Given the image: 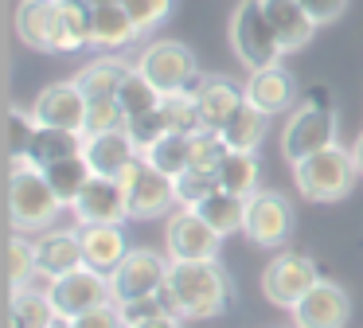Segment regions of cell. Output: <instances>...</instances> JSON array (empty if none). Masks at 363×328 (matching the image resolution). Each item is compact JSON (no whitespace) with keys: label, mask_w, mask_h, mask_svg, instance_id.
<instances>
[{"label":"cell","mask_w":363,"mask_h":328,"mask_svg":"<svg viewBox=\"0 0 363 328\" xmlns=\"http://www.w3.org/2000/svg\"><path fill=\"white\" fill-rule=\"evenodd\" d=\"M35 266L51 278H63L71 270H82L86 258H82V234L79 231H59V226H48V231L35 234Z\"/></svg>","instance_id":"obj_19"},{"label":"cell","mask_w":363,"mask_h":328,"mask_svg":"<svg viewBox=\"0 0 363 328\" xmlns=\"http://www.w3.org/2000/svg\"><path fill=\"white\" fill-rule=\"evenodd\" d=\"M227 153H230V145L223 141V133L199 129V133H191V160H188V168L219 172L223 160H227Z\"/></svg>","instance_id":"obj_35"},{"label":"cell","mask_w":363,"mask_h":328,"mask_svg":"<svg viewBox=\"0 0 363 328\" xmlns=\"http://www.w3.org/2000/svg\"><path fill=\"white\" fill-rule=\"evenodd\" d=\"M297 4L305 8V12L313 16L316 23H332V20H336V16L347 8V0H297Z\"/></svg>","instance_id":"obj_44"},{"label":"cell","mask_w":363,"mask_h":328,"mask_svg":"<svg viewBox=\"0 0 363 328\" xmlns=\"http://www.w3.org/2000/svg\"><path fill=\"white\" fill-rule=\"evenodd\" d=\"M141 328H184V324H180L176 312H168V317H157V320H149V324H141Z\"/></svg>","instance_id":"obj_45"},{"label":"cell","mask_w":363,"mask_h":328,"mask_svg":"<svg viewBox=\"0 0 363 328\" xmlns=\"http://www.w3.org/2000/svg\"><path fill=\"white\" fill-rule=\"evenodd\" d=\"M262 8H266V20L285 51H301L313 39V31L320 28L297 0H262Z\"/></svg>","instance_id":"obj_23"},{"label":"cell","mask_w":363,"mask_h":328,"mask_svg":"<svg viewBox=\"0 0 363 328\" xmlns=\"http://www.w3.org/2000/svg\"><path fill=\"white\" fill-rule=\"evenodd\" d=\"M355 176H359L355 156H352V148H344V145L320 148V153H313V156L293 164V184H297V192L313 203L344 199V195L352 192Z\"/></svg>","instance_id":"obj_3"},{"label":"cell","mask_w":363,"mask_h":328,"mask_svg":"<svg viewBox=\"0 0 363 328\" xmlns=\"http://www.w3.org/2000/svg\"><path fill=\"white\" fill-rule=\"evenodd\" d=\"M191 90H196V102H199L203 129H211V133H223V129H227V121L238 114V106L246 102V90H242V86H235L230 78H219V75L199 78Z\"/></svg>","instance_id":"obj_17"},{"label":"cell","mask_w":363,"mask_h":328,"mask_svg":"<svg viewBox=\"0 0 363 328\" xmlns=\"http://www.w3.org/2000/svg\"><path fill=\"white\" fill-rule=\"evenodd\" d=\"M230 47L246 70H266L281 62L285 47L277 43L274 28H269L262 0H238L235 16H230Z\"/></svg>","instance_id":"obj_5"},{"label":"cell","mask_w":363,"mask_h":328,"mask_svg":"<svg viewBox=\"0 0 363 328\" xmlns=\"http://www.w3.org/2000/svg\"><path fill=\"white\" fill-rule=\"evenodd\" d=\"M160 98H164V94H160L157 86H152L149 78L141 75V70H137V62H133L129 78L121 82V90H118V102H121V114H125V121H129V117L149 114V109H157Z\"/></svg>","instance_id":"obj_33"},{"label":"cell","mask_w":363,"mask_h":328,"mask_svg":"<svg viewBox=\"0 0 363 328\" xmlns=\"http://www.w3.org/2000/svg\"><path fill=\"white\" fill-rule=\"evenodd\" d=\"M160 109L168 117V129L172 133H199L203 129V117H199V102H196V90H176V94H164L160 98Z\"/></svg>","instance_id":"obj_34"},{"label":"cell","mask_w":363,"mask_h":328,"mask_svg":"<svg viewBox=\"0 0 363 328\" xmlns=\"http://www.w3.org/2000/svg\"><path fill=\"white\" fill-rule=\"evenodd\" d=\"M316 281H320V270L305 254H277L269 258L266 273H262V289L277 309H293Z\"/></svg>","instance_id":"obj_12"},{"label":"cell","mask_w":363,"mask_h":328,"mask_svg":"<svg viewBox=\"0 0 363 328\" xmlns=\"http://www.w3.org/2000/svg\"><path fill=\"white\" fill-rule=\"evenodd\" d=\"M258 176H262L258 153H235V148H230L227 160H223V168H219V187L230 192V195L250 199V195L258 192Z\"/></svg>","instance_id":"obj_31"},{"label":"cell","mask_w":363,"mask_h":328,"mask_svg":"<svg viewBox=\"0 0 363 328\" xmlns=\"http://www.w3.org/2000/svg\"><path fill=\"white\" fill-rule=\"evenodd\" d=\"M219 187V172H199V168H188L176 176V195H180V207H196L203 195H211Z\"/></svg>","instance_id":"obj_38"},{"label":"cell","mask_w":363,"mask_h":328,"mask_svg":"<svg viewBox=\"0 0 363 328\" xmlns=\"http://www.w3.org/2000/svg\"><path fill=\"white\" fill-rule=\"evenodd\" d=\"M293 231V203L281 192H254L246 199L242 234L262 250H277Z\"/></svg>","instance_id":"obj_11"},{"label":"cell","mask_w":363,"mask_h":328,"mask_svg":"<svg viewBox=\"0 0 363 328\" xmlns=\"http://www.w3.org/2000/svg\"><path fill=\"white\" fill-rule=\"evenodd\" d=\"M196 211L223 234V239L235 234V231H242V223H246V199H242V195L223 192V187H215L211 195H203V199L196 203Z\"/></svg>","instance_id":"obj_27"},{"label":"cell","mask_w":363,"mask_h":328,"mask_svg":"<svg viewBox=\"0 0 363 328\" xmlns=\"http://www.w3.org/2000/svg\"><path fill=\"white\" fill-rule=\"evenodd\" d=\"M9 219L12 231H48L63 211V199L55 195V187L48 184L43 168H35L28 156L9 160Z\"/></svg>","instance_id":"obj_2"},{"label":"cell","mask_w":363,"mask_h":328,"mask_svg":"<svg viewBox=\"0 0 363 328\" xmlns=\"http://www.w3.org/2000/svg\"><path fill=\"white\" fill-rule=\"evenodd\" d=\"M125 133L133 137V145H137V153H145V148H152L164 133H172L168 129V117H164V109H149V114H141V117H129L125 121Z\"/></svg>","instance_id":"obj_37"},{"label":"cell","mask_w":363,"mask_h":328,"mask_svg":"<svg viewBox=\"0 0 363 328\" xmlns=\"http://www.w3.org/2000/svg\"><path fill=\"white\" fill-rule=\"evenodd\" d=\"M168 266L172 258H160L157 250H129L121 258V266L110 273V285H113V301H137V297H152V293H164V281H168Z\"/></svg>","instance_id":"obj_10"},{"label":"cell","mask_w":363,"mask_h":328,"mask_svg":"<svg viewBox=\"0 0 363 328\" xmlns=\"http://www.w3.org/2000/svg\"><path fill=\"white\" fill-rule=\"evenodd\" d=\"M137 35L141 28L133 23L121 0H90V47L118 51V47H129Z\"/></svg>","instance_id":"obj_16"},{"label":"cell","mask_w":363,"mask_h":328,"mask_svg":"<svg viewBox=\"0 0 363 328\" xmlns=\"http://www.w3.org/2000/svg\"><path fill=\"white\" fill-rule=\"evenodd\" d=\"M121 4H125V12L133 16V23L141 28V35H145V31H152L157 23H164L168 16H172L176 0H121Z\"/></svg>","instance_id":"obj_42"},{"label":"cell","mask_w":363,"mask_h":328,"mask_svg":"<svg viewBox=\"0 0 363 328\" xmlns=\"http://www.w3.org/2000/svg\"><path fill=\"white\" fill-rule=\"evenodd\" d=\"M71 328H125V324H121V309H118V301H113V305H102V309H94V312L74 317Z\"/></svg>","instance_id":"obj_43"},{"label":"cell","mask_w":363,"mask_h":328,"mask_svg":"<svg viewBox=\"0 0 363 328\" xmlns=\"http://www.w3.org/2000/svg\"><path fill=\"white\" fill-rule=\"evenodd\" d=\"M340 145L336 141V109L328 102V90L308 94V102H301L297 109L289 114L281 129V156L289 164L305 160V156L320 153V148Z\"/></svg>","instance_id":"obj_4"},{"label":"cell","mask_w":363,"mask_h":328,"mask_svg":"<svg viewBox=\"0 0 363 328\" xmlns=\"http://www.w3.org/2000/svg\"><path fill=\"white\" fill-rule=\"evenodd\" d=\"M16 35L32 51H51L59 43V0H20L16 8Z\"/></svg>","instance_id":"obj_20"},{"label":"cell","mask_w":363,"mask_h":328,"mask_svg":"<svg viewBox=\"0 0 363 328\" xmlns=\"http://www.w3.org/2000/svg\"><path fill=\"white\" fill-rule=\"evenodd\" d=\"M164 301L180 320H211L230 309L235 289L219 262H172L164 281Z\"/></svg>","instance_id":"obj_1"},{"label":"cell","mask_w":363,"mask_h":328,"mask_svg":"<svg viewBox=\"0 0 363 328\" xmlns=\"http://www.w3.org/2000/svg\"><path fill=\"white\" fill-rule=\"evenodd\" d=\"M59 312L43 289H12V328H55Z\"/></svg>","instance_id":"obj_28"},{"label":"cell","mask_w":363,"mask_h":328,"mask_svg":"<svg viewBox=\"0 0 363 328\" xmlns=\"http://www.w3.org/2000/svg\"><path fill=\"white\" fill-rule=\"evenodd\" d=\"M121 309V324L125 328H141V324H149V320H157V317H168V301H164V293H152V297H137V301H121L118 305Z\"/></svg>","instance_id":"obj_39"},{"label":"cell","mask_w":363,"mask_h":328,"mask_svg":"<svg viewBox=\"0 0 363 328\" xmlns=\"http://www.w3.org/2000/svg\"><path fill=\"white\" fill-rule=\"evenodd\" d=\"M79 234H82V258H86V266L98 273H106V278H110L121 266V258L129 254L125 231H121L118 223H90V226H79Z\"/></svg>","instance_id":"obj_21"},{"label":"cell","mask_w":363,"mask_h":328,"mask_svg":"<svg viewBox=\"0 0 363 328\" xmlns=\"http://www.w3.org/2000/svg\"><path fill=\"white\" fill-rule=\"evenodd\" d=\"M82 156H86V164H90V172H94V176L121 180V172H125L141 153H137L133 137H129L125 129H113V133H90Z\"/></svg>","instance_id":"obj_18"},{"label":"cell","mask_w":363,"mask_h":328,"mask_svg":"<svg viewBox=\"0 0 363 328\" xmlns=\"http://www.w3.org/2000/svg\"><path fill=\"white\" fill-rule=\"evenodd\" d=\"M32 133H35V117L32 109H9V160L16 156H28V145H32Z\"/></svg>","instance_id":"obj_41"},{"label":"cell","mask_w":363,"mask_h":328,"mask_svg":"<svg viewBox=\"0 0 363 328\" xmlns=\"http://www.w3.org/2000/svg\"><path fill=\"white\" fill-rule=\"evenodd\" d=\"M137 70L157 86L160 94H176V90H191L199 82V67L196 55L188 51L176 39H160V43H149L137 59Z\"/></svg>","instance_id":"obj_8"},{"label":"cell","mask_w":363,"mask_h":328,"mask_svg":"<svg viewBox=\"0 0 363 328\" xmlns=\"http://www.w3.org/2000/svg\"><path fill=\"white\" fill-rule=\"evenodd\" d=\"M121 192H125V203H129V219H160V215H172V207H180L176 180L164 176L160 168H152L145 156H137L121 172Z\"/></svg>","instance_id":"obj_6"},{"label":"cell","mask_w":363,"mask_h":328,"mask_svg":"<svg viewBox=\"0 0 363 328\" xmlns=\"http://www.w3.org/2000/svg\"><path fill=\"white\" fill-rule=\"evenodd\" d=\"M86 148V133H71V129H48V125H35L32 145H28V160L35 168H48L55 160H67V156H79Z\"/></svg>","instance_id":"obj_25"},{"label":"cell","mask_w":363,"mask_h":328,"mask_svg":"<svg viewBox=\"0 0 363 328\" xmlns=\"http://www.w3.org/2000/svg\"><path fill=\"white\" fill-rule=\"evenodd\" d=\"M145 160L152 164V168H160L164 176H180V172H188V160H191V137L188 133H164V137L157 141L152 148H145Z\"/></svg>","instance_id":"obj_32"},{"label":"cell","mask_w":363,"mask_h":328,"mask_svg":"<svg viewBox=\"0 0 363 328\" xmlns=\"http://www.w3.org/2000/svg\"><path fill=\"white\" fill-rule=\"evenodd\" d=\"M43 176H48V184L55 187V195L63 199V207H71L74 199L82 195V187L90 184V164H86V156H67V160H55V164H48L43 168Z\"/></svg>","instance_id":"obj_30"},{"label":"cell","mask_w":363,"mask_h":328,"mask_svg":"<svg viewBox=\"0 0 363 328\" xmlns=\"http://www.w3.org/2000/svg\"><path fill=\"white\" fill-rule=\"evenodd\" d=\"M246 90V102L250 106H258L262 114H285V109L293 106V94H297V86H293V75L289 70H281V62L277 67H266V70H250V82L242 86Z\"/></svg>","instance_id":"obj_22"},{"label":"cell","mask_w":363,"mask_h":328,"mask_svg":"<svg viewBox=\"0 0 363 328\" xmlns=\"http://www.w3.org/2000/svg\"><path fill=\"white\" fill-rule=\"evenodd\" d=\"M266 133H269V114H262L258 106L242 102L238 114L230 117L227 129H223V141H227L235 153H258V145L266 141Z\"/></svg>","instance_id":"obj_26"},{"label":"cell","mask_w":363,"mask_h":328,"mask_svg":"<svg viewBox=\"0 0 363 328\" xmlns=\"http://www.w3.org/2000/svg\"><path fill=\"white\" fill-rule=\"evenodd\" d=\"M79 226L90 223H125L129 219V203L121 192V180H106V176H90V184L82 187V195L71 203Z\"/></svg>","instance_id":"obj_15"},{"label":"cell","mask_w":363,"mask_h":328,"mask_svg":"<svg viewBox=\"0 0 363 328\" xmlns=\"http://www.w3.org/2000/svg\"><path fill=\"white\" fill-rule=\"evenodd\" d=\"M48 293H51V301H55V312H59V317H67V320L82 317V312H94V309H102V305H113L110 278L98 273V270H90V266L55 278Z\"/></svg>","instance_id":"obj_9"},{"label":"cell","mask_w":363,"mask_h":328,"mask_svg":"<svg viewBox=\"0 0 363 328\" xmlns=\"http://www.w3.org/2000/svg\"><path fill=\"white\" fill-rule=\"evenodd\" d=\"M86 106L90 98L79 90V82H51L40 90V98L32 102V117L35 125L48 129H71V133H86Z\"/></svg>","instance_id":"obj_13"},{"label":"cell","mask_w":363,"mask_h":328,"mask_svg":"<svg viewBox=\"0 0 363 328\" xmlns=\"http://www.w3.org/2000/svg\"><path fill=\"white\" fill-rule=\"evenodd\" d=\"M289 312H293V328H344L347 317H352V301H347L344 285L320 278Z\"/></svg>","instance_id":"obj_14"},{"label":"cell","mask_w":363,"mask_h":328,"mask_svg":"<svg viewBox=\"0 0 363 328\" xmlns=\"http://www.w3.org/2000/svg\"><path fill=\"white\" fill-rule=\"evenodd\" d=\"M219 246H223V234L196 207H180L168 215L164 250L172 262H219Z\"/></svg>","instance_id":"obj_7"},{"label":"cell","mask_w":363,"mask_h":328,"mask_svg":"<svg viewBox=\"0 0 363 328\" xmlns=\"http://www.w3.org/2000/svg\"><path fill=\"white\" fill-rule=\"evenodd\" d=\"M125 129V114H121L118 98H94L86 106V137L90 133H113Z\"/></svg>","instance_id":"obj_40"},{"label":"cell","mask_w":363,"mask_h":328,"mask_svg":"<svg viewBox=\"0 0 363 328\" xmlns=\"http://www.w3.org/2000/svg\"><path fill=\"white\" fill-rule=\"evenodd\" d=\"M129 70H133V62L118 59V55H98V59H90L86 67L74 75V82H79V90L86 94L90 102L94 98H118L121 82L129 78Z\"/></svg>","instance_id":"obj_24"},{"label":"cell","mask_w":363,"mask_h":328,"mask_svg":"<svg viewBox=\"0 0 363 328\" xmlns=\"http://www.w3.org/2000/svg\"><path fill=\"white\" fill-rule=\"evenodd\" d=\"M35 270H40L35 266V239H24V231H16L9 242V285L24 289Z\"/></svg>","instance_id":"obj_36"},{"label":"cell","mask_w":363,"mask_h":328,"mask_svg":"<svg viewBox=\"0 0 363 328\" xmlns=\"http://www.w3.org/2000/svg\"><path fill=\"white\" fill-rule=\"evenodd\" d=\"M352 156H355V168H359V176H363V133L355 137V145H352Z\"/></svg>","instance_id":"obj_46"},{"label":"cell","mask_w":363,"mask_h":328,"mask_svg":"<svg viewBox=\"0 0 363 328\" xmlns=\"http://www.w3.org/2000/svg\"><path fill=\"white\" fill-rule=\"evenodd\" d=\"M90 47V0H59V43L55 55Z\"/></svg>","instance_id":"obj_29"}]
</instances>
